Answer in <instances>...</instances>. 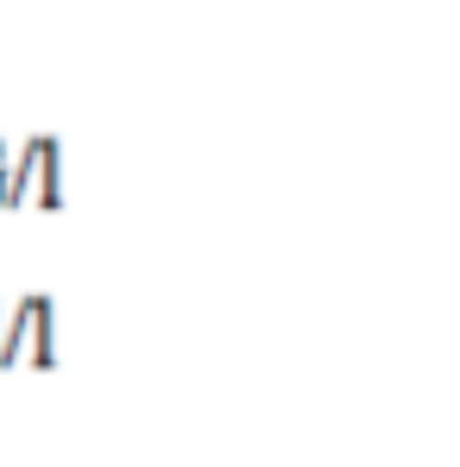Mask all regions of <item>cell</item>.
<instances>
[{"mask_svg":"<svg viewBox=\"0 0 460 467\" xmlns=\"http://www.w3.org/2000/svg\"><path fill=\"white\" fill-rule=\"evenodd\" d=\"M0 202L6 209H64V146L51 133H32L19 158L0 177Z\"/></svg>","mask_w":460,"mask_h":467,"instance_id":"1","label":"cell"},{"mask_svg":"<svg viewBox=\"0 0 460 467\" xmlns=\"http://www.w3.org/2000/svg\"><path fill=\"white\" fill-rule=\"evenodd\" d=\"M0 177H6V146H0Z\"/></svg>","mask_w":460,"mask_h":467,"instance_id":"3","label":"cell"},{"mask_svg":"<svg viewBox=\"0 0 460 467\" xmlns=\"http://www.w3.org/2000/svg\"><path fill=\"white\" fill-rule=\"evenodd\" d=\"M57 367V304L45 297V291H32V297H19L13 316L0 322V367Z\"/></svg>","mask_w":460,"mask_h":467,"instance_id":"2","label":"cell"}]
</instances>
